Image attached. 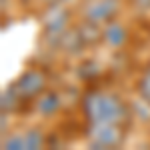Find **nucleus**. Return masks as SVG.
Returning a JSON list of instances; mask_svg holds the SVG:
<instances>
[{
    "mask_svg": "<svg viewBox=\"0 0 150 150\" xmlns=\"http://www.w3.org/2000/svg\"><path fill=\"white\" fill-rule=\"evenodd\" d=\"M86 140L92 148H118L124 140V128L112 122L90 124L86 130Z\"/></svg>",
    "mask_w": 150,
    "mask_h": 150,
    "instance_id": "nucleus-2",
    "label": "nucleus"
},
{
    "mask_svg": "<svg viewBox=\"0 0 150 150\" xmlns=\"http://www.w3.org/2000/svg\"><path fill=\"white\" fill-rule=\"evenodd\" d=\"M34 108H36L38 114L46 116V118L52 116V114H56L58 108H60V94L52 92V90H44V92L34 100Z\"/></svg>",
    "mask_w": 150,
    "mask_h": 150,
    "instance_id": "nucleus-7",
    "label": "nucleus"
},
{
    "mask_svg": "<svg viewBox=\"0 0 150 150\" xmlns=\"http://www.w3.org/2000/svg\"><path fill=\"white\" fill-rule=\"evenodd\" d=\"M2 146L10 150H36L44 146V134L40 128H30L26 132H20V134H12L8 138L2 140Z\"/></svg>",
    "mask_w": 150,
    "mask_h": 150,
    "instance_id": "nucleus-6",
    "label": "nucleus"
},
{
    "mask_svg": "<svg viewBox=\"0 0 150 150\" xmlns=\"http://www.w3.org/2000/svg\"><path fill=\"white\" fill-rule=\"evenodd\" d=\"M138 94L142 96V100L146 104H150V68L140 76L138 80Z\"/></svg>",
    "mask_w": 150,
    "mask_h": 150,
    "instance_id": "nucleus-9",
    "label": "nucleus"
},
{
    "mask_svg": "<svg viewBox=\"0 0 150 150\" xmlns=\"http://www.w3.org/2000/svg\"><path fill=\"white\" fill-rule=\"evenodd\" d=\"M120 0H92L84 6V22H90L94 26H104L112 22L118 14Z\"/></svg>",
    "mask_w": 150,
    "mask_h": 150,
    "instance_id": "nucleus-4",
    "label": "nucleus"
},
{
    "mask_svg": "<svg viewBox=\"0 0 150 150\" xmlns=\"http://www.w3.org/2000/svg\"><path fill=\"white\" fill-rule=\"evenodd\" d=\"M82 110L88 124H104V122L122 124V120L128 114L124 102L116 94L104 90H92L86 94L82 100Z\"/></svg>",
    "mask_w": 150,
    "mask_h": 150,
    "instance_id": "nucleus-1",
    "label": "nucleus"
},
{
    "mask_svg": "<svg viewBox=\"0 0 150 150\" xmlns=\"http://www.w3.org/2000/svg\"><path fill=\"white\" fill-rule=\"evenodd\" d=\"M14 92L20 96V100L26 102V100H36L40 94L46 90V76L44 72L38 68H30L22 72L18 76V80L12 84Z\"/></svg>",
    "mask_w": 150,
    "mask_h": 150,
    "instance_id": "nucleus-3",
    "label": "nucleus"
},
{
    "mask_svg": "<svg viewBox=\"0 0 150 150\" xmlns=\"http://www.w3.org/2000/svg\"><path fill=\"white\" fill-rule=\"evenodd\" d=\"M138 10H150V0H132Z\"/></svg>",
    "mask_w": 150,
    "mask_h": 150,
    "instance_id": "nucleus-10",
    "label": "nucleus"
},
{
    "mask_svg": "<svg viewBox=\"0 0 150 150\" xmlns=\"http://www.w3.org/2000/svg\"><path fill=\"white\" fill-rule=\"evenodd\" d=\"M36 2H40L44 6H54V4H58V0H36Z\"/></svg>",
    "mask_w": 150,
    "mask_h": 150,
    "instance_id": "nucleus-11",
    "label": "nucleus"
},
{
    "mask_svg": "<svg viewBox=\"0 0 150 150\" xmlns=\"http://www.w3.org/2000/svg\"><path fill=\"white\" fill-rule=\"evenodd\" d=\"M68 30V12L60 8L58 4L50 6V14L44 20V38L60 42Z\"/></svg>",
    "mask_w": 150,
    "mask_h": 150,
    "instance_id": "nucleus-5",
    "label": "nucleus"
},
{
    "mask_svg": "<svg viewBox=\"0 0 150 150\" xmlns=\"http://www.w3.org/2000/svg\"><path fill=\"white\" fill-rule=\"evenodd\" d=\"M18 2H26V0H18Z\"/></svg>",
    "mask_w": 150,
    "mask_h": 150,
    "instance_id": "nucleus-12",
    "label": "nucleus"
},
{
    "mask_svg": "<svg viewBox=\"0 0 150 150\" xmlns=\"http://www.w3.org/2000/svg\"><path fill=\"white\" fill-rule=\"evenodd\" d=\"M126 36H128L126 28H124L120 22L112 20V22L104 24V28H102V40H104V42H106L110 48L122 46V44L126 42Z\"/></svg>",
    "mask_w": 150,
    "mask_h": 150,
    "instance_id": "nucleus-8",
    "label": "nucleus"
}]
</instances>
